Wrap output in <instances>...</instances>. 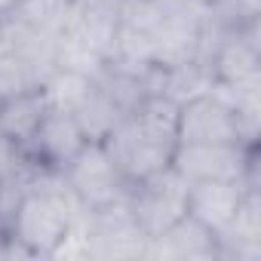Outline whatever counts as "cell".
Instances as JSON below:
<instances>
[{"instance_id":"cell-5","label":"cell","mask_w":261,"mask_h":261,"mask_svg":"<svg viewBox=\"0 0 261 261\" xmlns=\"http://www.w3.org/2000/svg\"><path fill=\"white\" fill-rule=\"evenodd\" d=\"M212 77L218 86L233 92H261V46H258V19L243 22L218 34L209 49Z\"/></svg>"},{"instance_id":"cell-8","label":"cell","mask_w":261,"mask_h":261,"mask_svg":"<svg viewBox=\"0 0 261 261\" xmlns=\"http://www.w3.org/2000/svg\"><path fill=\"white\" fill-rule=\"evenodd\" d=\"M62 178L86 212L117 203L129 191V181L123 178V172L117 169V163L111 160L101 142H86L83 151L62 169Z\"/></svg>"},{"instance_id":"cell-2","label":"cell","mask_w":261,"mask_h":261,"mask_svg":"<svg viewBox=\"0 0 261 261\" xmlns=\"http://www.w3.org/2000/svg\"><path fill=\"white\" fill-rule=\"evenodd\" d=\"M83 206L68 191L62 172H37L7 212V233L28 258H53Z\"/></svg>"},{"instance_id":"cell-4","label":"cell","mask_w":261,"mask_h":261,"mask_svg":"<svg viewBox=\"0 0 261 261\" xmlns=\"http://www.w3.org/2000/svg\"><path fill=\"white\" fill-rule=\"evenodd\" d=\"M212 142L258 145L246 133L237 108L215 86L178 105V145H212Z\"/></svg>"},{"instance_id":"cell-19","label":"cell","mask_w":261,"mask_h":261,"mask_svg":"<svg viewBox=\"0 0 261 261\" xmlns=\"http://www.w3.org/2000/svg\"><path fill=\"white\" fill-rule=\"evenodd\" d=\"M16 4H19V0H0V16H10Z\"/></svg>"},{"instance_id":"cell-6","label":"cell","mask_w":261,"mask_h":261,"mask_svg":"<svg viewBox=\"0 0 261 261\" xmlns=\"http://www.w3.org/2000/svg\"><path fill=\"white\" fill-rule=\"evenodd\" d=\"M148 233L133 215L126 197L86 212V258L117 261V258H145Z\"/></svg>"},{"instance_id":"cell-14","label":"cell","mask_w":261,"mask_h":261,"mask_svg":"<svg viewBox=\"0 0 261 261\" xmlns=\"http://www.w3.org/2000/svg\"><path fill=\"white\" fill-rule=\"evenodd\" d=\"M49 101L43 95V89H28L22 95H13L7 101H0V133H4L16 148H28L31 136L37 133V126L46 114Z\"/></svg>"},{"instance_id":"cell-9","label":"cell","mask_w":261,"mask_h":261,"mask_svg":"<svg viewBox=\"0 0 261 261\" xmlns=\"http://www.w3.org/2000/svg\"><path fill=\"white\" fill-rule=\"evenodd\" d=\"M89 139L83 136L80 123L74 120L71 111H62V108H46L37 133L31 136L28 148H25V157L43 169V172H62L86 145Z\"/></svg>"},{"instance_id":"cell-1","label":"cell","mask_w":261,"mask_h":261,"mask_svg":"<svg viewBox=\"0 0 261 261\" xmlns=\"http://www.w3.org/2000/svg\"><path fill=\"white\" fill-rule=\"evenodd\" d=\"M101 145L129 185L172 166L178 148V105L160 92L145 95L101 139Z\"/></svg>"},{"instance_id":"cell-13","label":"cell","mask_w":261,"mask_h":261,"mask_svg":"<svg viewBox=\"0 0 261 261\" xmlns=\"http://www.w3.org/2000/svg\"><path fill=\"white\" fill-rule=\"evenodd\" d=\"M221 246V258H261V191L249 188L237 218L230 221V227L218 237Z\"/></svg>"},{"instance_id":"cell-11","label":"cell","mask_w":261,"mask_h":261,"mask_svg":"<svg viewBox=\"0 0 261 261\" xmlns=\"http://www.w3.org/2000/svg\"><path fill=\"white\" fill-rule=\"evenodd\" d=\"M145 258H163V261H212V258H221V246H218V233H212L197 218L181 215L163 233H157V237L148 240Z\"/></svg>"},{"instance_id":"cell-17","label":"cell","mask_w":261,"mask_h":261,"mask_svg":"<svg viewBox=\"0 0 261 261\" xmlns=\"http://www.w3.org/2000/svg\"><path fill=\"white\" fill-rule=\"evenodd\" d=\"M68 13H71V0H19L10 16L49 37H59L68 22Z\"/></svg>"},{"instance_id":"cell-15","label":"cell","mask_w":261,"mask_h":261,"mask_svg":"<svg viewBox=\"0 0 261 261\" xmlns=\"http://www.w3.org/2000/svg\"><path fill=\"white\" fill-rule=\"evenodd\" d=\"M71 114H74V120L80 123L83 136H86L89 142H101L111 129L126 117V111L114 101V95H111L98 80H92V86L86 89V95L77 101V108H74Z\"/></svg>"},{"instance_id":"cell-7","label":"cell","mask_w":261,"mask_h":261,"mask_svg":"<svg viewBox=\"0 0 261 261\" xmlns=\"http://www.w3.org/2000/svg\"><path fill=\"white\" fill-rule=\"evenodd\" d=\"M126 203L151 240L163 233L169 224H175L181 215H188V181L172 166H166L142 181L129 185Z\"/></svg>"},{"instance_id":"cell-3","label":"cell","mask_w":261,"mask_h":261,"mask_svg":"<svg viewBox=\"0 0 261 261\" xmlns=\"http://www.w3.org/2000/svg\"><path fill=\"white\" fill-rule=\"evenodd\" d=\"M172 169L185 181H249L258 185V145L212 142V145H178Z\"/></svg>"},{"instance_id":"cell-10","label":"cell","mask_w":261,"mask_h":261,"mask_svg":"<svg viewBox=\"0 0 261 261\" xmlns=\"http://www.w3.org/2000/svg\"><path fill=\"white\" fill-rule=\"evenodd\" d=\"M249 188V181H188V215L206 224L212 233H224L237 218Z\"/></svg>"},{"instance_id":"cell-20","label":"cell","mask_w":261,"mask_h":261,"mask_svg":"<svg viewBox=\"0 0 261 261\" xmlns=\"http://www.w3.org/2000/svg\"><path fill=\"white\" fill-rule=\"evenodd\" d=\"M105 4H120V0H105Z\"/></svg>"},{"instance_id":"cell-12","label":"cell","mask_w":261,"mask_h":261,"mask_svg":"<svg viewBox=\"0 0 261 261\" xmlns=\"http://www.w3.org/2000/svg\"><path fill=\"white\" fill-rule=\"evenodd\" d=\"M65 34L77 37L98 56H111L117 31H120V4H105V0H71V13L62 28Z\"/></svg>"},{"instance_id":"cell-18","label":"cell","mask_w":261,"mask_h":261,"mask_svg":"<svg viewBox=\"0 0 261 261\" xmlns=\"http://www.w3.org/2000/svg\"><path fill=\"white\" fill-rule=\"evenodd\" d=\"M13 200H16V197L4 188V181H0V230H7V212H10Z\"/></svg>"},{"instance_id":"cell-16","label":"cell","mask_w":261,"mask_h":261,"mask_svg":"<svg viewBox=\"0 0 261 261\" xmlns=\"http://www.w3.org/2000/svg\"><path fill=\"white\" fill-rule=\"evenodd\" d=\"M46 80V71L28 62L25 56L4 49L0 53V101H7L13 95H22L28 89H37Z\"/></svg>"}]
</instances>
